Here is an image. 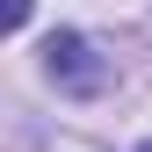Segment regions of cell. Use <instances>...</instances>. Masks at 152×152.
I'll return each instance as SVG.
<instances>
[{
  "mask_svg": "<svg viewBox=\"0 0 152 152\" xmlns=\"http://www.w3.org/2000/svg\"><path fill=\"white\" fill-rule=\"evenodd\" d=\"M44 58H51V80H58L65 94H102L109 80H116V65H109L80 29H58V36L44 44Z\"/></svg>",
  "mask_w": 152,
  "mask_h": 152,
  "instance_id": "6da1fadb",
  "label": "cell"
},
{
  "mask_svg": "<svg viewBox=\"0 0 152 152\" xmlns=\"http://www.w3.org/2000/svg\"><path fill=\"white\" fill-rule=\"evenodd\" d=\"M138 152H152V145H138Z\"/></svg>",
  "mask_w": 152,
  "mask_h": 152,
  "instance_id": "7a4b0ae2",
  "label": "cell"
}]
</instances>
